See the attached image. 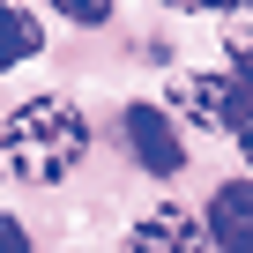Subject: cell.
<instances>
[{
  "label": "cell",
  "mask_w": 253,
  "mask_h": 253,
  "mask_svg": "<svg viewBox=\"0 0 253 253\" xmlns=\"http://www.w3.org/2000/svg\"><path fill=\"white\" fill-rule=\"evenodd\" d=\"M0 157L23 186H60L82 157H89V119L67 97H23L0 119Z\"/></svg>",
  "instance_id": "obj_1"
},
{
  "label": "cell",
  "mask_w": 253,
  "mask_h": 253,
  "mask_svg": "<svg viewBox=\"0 0 253 253\" xmlns=\"http://www.w3.org/2000/svg\"><path fill=\"white\" fill-rule=\"evenodd\" d=\"M171 112L201 134H231V126L253 112V82L238 67H216V75H179L171 82Z\"/></svg>",
  "instance_id": "obj_2"
},
{
  "label": "cell",
  "mask_w": 253,
  "mask_h": 253,
  "mask_svg": "<svg viewBox=\"0 0 253 253\" xmlns=\"http://www.w3.org/2000/svg\"><path fill=\"white\" fill-rule=\"evenodd\" d=\"M126 253H209V231L194 209L179 201H157L149 216H134V231H126Z\"/></svg>",
  "instance_id": "obj_3"
},
{
  "label": "cell",
  "mask_w": 253,
  "mask_h": 253,
  "mask_svg": "<svg viewBox=\"0 0 253 253\" xmlns=\"http://www.w3.org/2000/svg\"><path fill=\"white\" fill-rule=\"evenodd\" d=\"M126 149H134V164H149L157 179H171L186 164V149L171 134V112H157V104H126Z\"/></svg>",
  "instance_id": "obj_4"
},
{
  "label": "cell",
  "mask_w": 253,
  "mask_h": 253,
  "mask_svg": "<svg viewBox=\"0 0 253 253\" xmlns=\"http://www.w3.org/2000/svg\"><path fill=\"white\" fill-rule=\"evenodd\" d=\"M209 246L216 253H253V179H231L209 194Z\"/></svg>",
  "instance_id": "obj_5"
},
{
  "label": "cell",
  "mask_w": 253,
  "mask_h": 253,
  "mask_svg": "<svg viewBox=\"0 0 253 253\" xmlns=\"http://www.w3.org/2000/svg\"><path fill=\"white\" fill-rule=\"evenodd\" d=\"M38 52H45L38 15H30V8H15V0H0V75L23 67V60H38Z\"/></svg>",
  "instance_id": "obj_6"
},
{
  "label": "cell",
  "mask_w": 253,
  "mask_h": 253,
  "mask_svg": "<svg viewBox=\"0 0 253 253\" xmlns=\"http://www.w3.org/2000/svg\"><path fill=\"white\" fill-rule=\"evenodd\" d=\"M223 45H231L238 75L253 82V0H238V8H231V23H223Z\"/></svg>",
  "instance_id": "obj_7"
},
{
  "label": "cell",
  "mask_w": 253,
  "mask_h": 253,
  "mask_svg": "<svg viewBox=\"0 0 253 253\" xmlns=\"http://www.w3.org/2000/svg\"><path fill=\"white\" fill-rule=\"evenodd\" d=\"M52 8H60L67 23H82V30H97V23L112 15V0H52Z\"/></svg>",
  "instance_id": "obj_8"
},
{
  "label": "cell",
  "mask_w": 253,
  "mask_h": 253,
  "mask_svg": "<svg viewBox=\"0 0 253 253\" xmlns=\"http://www.w3.org/2000/svg\"><path fill=\"white\" fill-rule=\"evenodd\" d=\"M0 253H38V246H30V231H23L15 216H0Z\"/></svg>",
  "instance_id": "obj_9"
},
{
  "label": "cell",
  "mask_w": 253,
  "mask_h": 253,
  "mask_svg": "<svg viewBox=\"0 0 253 253\" xmlns=\"http://www.w3.org/2000/svg\"><path fill=\"white\" fill-rule=\"evenodd\" d=\"M164 8H179V15H231L238 0H164Z\"/></svg>",
  "instance_id": "obj_10"
},
{
  "label": "cell",
  "mask_w": 253,
  "mask_h": 253,
  "mask_svg": "<svg viewBox=\"0 0 253 253\" xmlns=\"http://www.w3.org/2000/svg\"><path fill=\"white\" fill-rule=\"evenodd\" d=\"M231 142H238V157H246V171H253V112H246V119L231 126Z\"/></svg>",
  "instance_id": "obj_11"
}]
</instances>
